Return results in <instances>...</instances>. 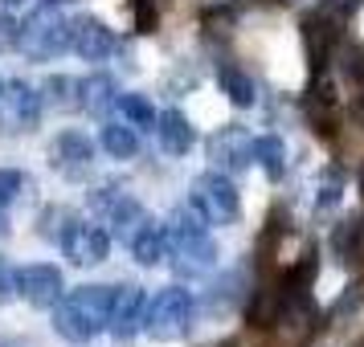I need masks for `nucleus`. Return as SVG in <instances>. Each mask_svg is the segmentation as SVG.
<instances>
[{
    "label": "nucleus",
    "mask_w": 364,
    "mask_h": 347,
    "mask_svg": "<svg viewBox=\"0 0 364 347\" xmlns=\"http://www.w3.org/2000/svg\"><path fill=\"white\" fill-rule=\"evenodd\" d=\"M111 294H115V286H78V290H70V298H58V307H53V331L66 343L95 339L111 319Z\"/></svg>",
    "instance_id": "1"
},
{
    "label": "nucleus",
    "mask_w": 364,
    "mask_h": 347,
    "mask_svg": "<svg viewBox=\"0 0 364 347\" xmlns=\"http://www.w3.org/2000/svg\"><path fill=\"white\" fill-rule=\"evenodd\" d=\"M164 237H168V253H172V262H176L181 274H205V270L217 265V246H213V237H209V229L200 225L197 213L176 209V213L168 216Z\"/></svg>",
    "instance_id": "2"
},
{
    "label": "nucleus",
    "mask_w": 364,
    "mask_h": 347,
    "mask_svg": "<svg viewBox=\"0 0 364 347\" xmlns=\"http://www.w3.org/2000/svg\"><path fill=\"white\" fill-rule=\"evenodd\" d=\"M270 327V343L274 347H307L311 335L319 331V311L307 290H282L274 314L266 319Z\"/></svg>",
    "instance_id": "3"
},
{
    "label": "nucleus",
    "mask_w": 364,
    "mask_h": 347,
    "mask_svg": "<svg viewBox=\"0 0 364 347\" xmlns=\"http://www.w3.org/2000/svg\"><path fill=\"white\" fill-rule=\"evenodd\" d=\"M193 311L197 302L184 286H164L160 294L148 302V319H144V331L160 343H172V339H184L193 331Z\"/></svg>",
    "instance_id": "4"
},
{
    "label": "nucleus",
    "mask_w": 364,
    "mask_h": 347,
    "mask_svg": "<svg viewBox=\"0 0 364 347\" xmlns=\"http://www.w3.org/2000/svg\"><path fill=\"white\" fill-rule=\"evenodd\" d=\"M193 213L205 225H233L242 216V197H237L230 176H221V172L197 176L193 180Z\"/></svg>",
    "instance_id": "5"
},
{
    "label": "nucleus",
    "mask_w": 364,
    "mask_h": 347,
    "mask_svg": "<svg viewBox=\"0 0 364 347\" xmlns=\"http://www.w3.org/2000/svg\"><path fill=\"white\" fill-rule=\"evenodd\" d=\"M17 45L25 50V57H33V62L58 57V53L70 50V21H62L53 9H37L33 17L17 29Z\"/></svg>",
    "instance_id": "6"
},
{
    "label": "nucleus",
    "mask_w": 364,
    "mask_h": 347,
    "mask_svg": "<svg viewBox=\"0 0 364 347\" xmlns=\"http://www.w3.org/2000/svg\"><path fill=\"white\" fill-rule=\"evenodd\" d=\"M62 253L70 258V265L90 270V265L107 262L111 233L102 229V225H95V221H66V229H62Z\"/></svg>",
    "instance_id": "7"
},
{
    "label": "nucleus",
    "mask_w": 364,
    "mask_h": 347,
    "mask_svg": "<svg viewBox=\"0 0 364 347\" xmlns=\"http://www.w3.org/2000/svg\"><path fill=\"white\" fill-rule=\"evenodd\" d=\"M66 294V282L62 270L46 262H33L17 270V298H25L29 307H58V298Z\"/></svg>",
    "instance_id": "8"
},
{
    "label": "nucleus",
    "mask_w": 364,
    "mask_h": 347,
    "mask_svg": "<svg viewBox=\"0 0 364 347\" xmlns=\"http://www.w3.org/2000/svg\"><path fill=\"white\" fill-rule=\"evenodd\" d=\"M148 319V290L144 286H115L111 294V319L107 327L115 339H135V331Z\"/></svg>",
    "instance_id": "9"
},
{
    "label": "nucleus",
    "mask_w": 364,
    "mask_h": 347,
    "mask_svg": "<svg viewBox=\"0 0 364 347\" xmlns=\"http://www.w3.org/2000/svg\"><path fill=\"white\" fill-rule=\"evenodd\" d=\"M41 115V94L29 82H9L0 90V127L9 131H33Z\"/></svg>",
    "instance_id": "10"
},
{
    "label": "nucleus",
    "mask_w": 364,
    "mask_h": 347,
    "mask_svg": "<svg viewBox=\"0 0 364 347\" xmlns=\"http://www.w3.org/2000/svg\"><path fill=\"white\" fill-rule=\"evenodd\" d=\"M70 50L82 62H107L115 53V33L99 17H74L70 21Z\"/></svg>",
    "instance_id": "11"
},
{
    "label": "nucleus",
    "mask_w": 364,
    "mask_h": 347,
    "mask_svg": "<svg viewBox=\"0 0 364 347\" xmlns=\"http://www.w3.org/2000/svg\"><path fill=\"white\" fill-rule=\"evenodd\" d=\"M50 160H53V167H58L62 176L78 180V176H86V172L95 167V148H90V139H86V135L62 131L50 143Z\"/></svg>",
    "instance_id": "12"
},
{
    "label": "nucleus",
    "mask_w": 364,
    "mask_h": 347,
    "mask_svg": "<svg viewBox=\"0 0 364 347\" xmlns=\"http://www.w3.org/2000/svg\"><path fill=\"white\" fill-rule=\"evenodd\" d=\"M209 160H217L221 167L242 172V167L254 160V139H250L242 127H221V131L209 139Z\"/></svg>",
    "instance_id": "13"
},
{
    "label": "nucleus",
    "mask_w": 364,
    "mask_h": 347,
    "mask_svg": "<svg viewBox=\"0 0 364 347\" xmlns=\"http://www.w3.org/2000/svg\"><path fill=\"white\" fill-rule=\"evenodd\" d=\"M331 41H336V17H331L328 9L323 13H311V17L303 21V45H307V62H311L315 74L328 62Z\"/></svg>",
    "instance_id": "14"
},
{
    "label": "nucleus",
    "mask_w": 364,
    "mask_h": 347,
    "mask_svg": "<svg viewBox=\"0 0 364 347\" xmlns=\"http://www.w3.org/2000/svg\"><path fill=\"white\" fill-rule=\"evenodd\" d=\"M156 131H160V148H164L168 155H184V151H193V143H197L193 123H188L176 106H168L164 115H156Z\"/></svg>",
    "instance_id": "15"
},
{
    "label": "nucleus",
    "mask_w": 364,
    "mask_h": 347,
    "mask_svg": "<svg viewBox=\"0 0 364 347\" xmlns=\"http://www.w3.org/2000/svg\"><path fill=\"white\" fill-rule=\"evenodd\" d=\"M127 249H132V258L139 265H156V262H164V253H168V237H164V225L156 221V216H148L139 229L132 233V241H127Z\"/></svg>",
    "instance_id": "16"
},
{
    "label": "nucleus",
    "mask_w": 364,
    "mask_h": 347,
    "mask_svg": "<svg viewBox=\"0 0 364 347\" xmlns=\"http://www.w3.org/2000/svg\"><path fill=\"white\" fill-rule=\"evenodd\" d=\"M303 115H307V123H311L315 131L323 135V139H331V135H336V115H331V86L315 82L311 90H307V99H303Z\"/></svg>",
    "instance_id": "17"
},
{
    "label": "nucleus",
    "mask_w": 364,
    "mask_h": 347,
    "mask_svg": "<svg viewBox=\"0 0 364 347\" xmlns=\"http://www.w3.org/2000/svg\"><path fill=\"white\" fill-rule=\"evenodd\" d=\"M111 102H119V99H115V82H111L107 74H90L86 82H78V106H82V111L102 119V111H107Z\"/></svg>",
    "instance_id": "18"
},
{
    "label": "nucleus",
    "mask_w": 364,
    "mask_h": 347,
    "mask_svg": "<svg viewBox=\"0 0 364 347\" xmlns=\"http://www.w3.org/2000/svg\"><path fill=\"white\" fill-rule=\"evenodd\" d=\"M102 151L111 160H132L139 151V131L132 123H102Z\"/></svg>",
    "instance_id": "19"
},
{
    "label": "nucleus",
    "mask_w": 364,
    "mask_h": 347,
    "mask_svg": "<svg viewBox=\"0 0 364 347\" xmlns=\"http://www.w3.org/2000/svg\"><path fill=\"white\" fill-rule=\"evenodd\" d=\"M254 160H258V167L266 172V180H282V176H287V143H282L279 135L254 139Z\"/></svg>",
    "instance_id": "20"
},
{
    "label": "nucleus",
    "mask_w": 364,
    "mask_h": 347,
    "mask_svg": "<svg viewBox=\"0 0 364 347\" xmlns=\"http://www.w3.org/2000/svg\"><path fill=\"white\" fill-rule=\"evenodd\" d=\"M217 82H221V94H225L233 106H242V111L254 106V94H258V90H254V82H250L237 66H221L217 70Z\"/></svg>",
    "instance_id": "21"
},
{
    "label": "nucleus",
    "mask_w": 364,
    "mask_h": 347,
    "mask_svg": "<svg viewBox=\"0 0 364 347\" xmlns=\"http://www.w3.org/2000/svg\"><path fill=\"white\" fill-rule=\"evenodd\" d=\"M78 106V82H70V78H62V74H53V78H46V86H41V106Z\"/></svg>",
    "instance_id": "22"
},
{
    "label": "nucleus",
    "mask_w": 364,
    "mask_h": 347,
    "mask_svg": "<svg viewBox=\"0 0 364 347\" xmlns=\"http://www.w3.org/2000/svg\"><path fill=\"white\" fill-rule=\"evenodd\" d=\"M115 106L123 111V119L132 123L135 131H144V127H151V123H156V111H151V102L144 99V94H119Z\"/></svg>",
    "instance_id": "23"
},
{
    "label": "nucleus",
    "mask_w": 364,
    "mask_h": 347,
    "mask_svg": "<svg viewBox=\"0 0 364 347\" xmlns=\"http://www.w3.org/2000/svg\"><path fill=\"white\" fill-rule=\"evenodd\" d=\"M160 9H164V0H132L135 29H139V33H151V29L160 25Z\"/></svg>",
    "instance_id": "24"
},
{
    "label": "nucleus",
    "mask_w": 364,
    "mask_h": 347,
    "mask_svg": "<svg viewBox=\"0 0 364 347\" xmlns=\"http://www.w3.org/2000/svg\"><path fill=\"white\" fill-rule=\"evenodd\" d=\"M340 188H344V176H340V167H328L323 172V184H319V209H328L340 200Z\"/></svg>",
    "instance_id": "25"
},
{
    "label": "nucleus",
    "mask_w": 364,
    "mask_h": 347,
    "mask_svg": "<svg viewBox=\"0 0 364 347\" xmlns=\"http://www.w3.org/2000/svg\"><path fill=\"white\" fill-rule=\"evenodd\" d=\"M9 298H17V270L9 265V258H0V307Z\"/></svg>",
    "instance_id": "26"
},
{
    "label": "nucleus",
    "mask_w": 364,
    "mask_h": 347,
    "mask_svg": "<svg viewBox=\"0 0 364 347\" xmlns=\"http://www.w3.org/2000/svg\"><path fill=\"white\" fill-rule=\"evenodd\" d=\"M21 184H25V176H21V172H13V167H4V172H0V204H9V200L17 197Z\"/></svg>",
    "instance_id": "27"
},
{
    "label": "nucleus",
    "mask_w": 364,
    "mask_h": 347,
    "mask_svg": "<svg viewBox=\"0 0 364 347\" xmlns=\"http://www.w3.org/2000/svg\"><path fill=\"white\" fill-rule=\"evenodd\" d=\"M0 347H29V343H25V339H4Z\"/></svg>",
    "instance_id": "28"
},
{
    "label": "nucleus",
    "mask_w": 364,
    "mask_h": 347,
    "mask_svg": "<svg viewBox=\"0 0 364 347\" xmlns=\"http://www.w3.org/2000/svg\"><path fill=\"white\" fill-rule=\"evenodd\" d=\"M9 229V225H4V204H0V233Z\"/></svg>",
    "instance_id": "29"
},
{
    "label": "nucleus",
    "mask_w": 364,
    "mask_h": 347,
    "mask_svg": "<svg viewBox=\"0 0 364 347\" xmlns=\"http://www.w3.org/2000/svg\"><path fill=\"white\" fill-rule=\"evenodd\" d=\"M0 4H9V9H13V4H25V0H0Z\"/></svg>",
    "instance_id": "30"
},
{
    "label": "nucleus",
    "mask_w": 364,
    "mask_h": 347,
    "mask_svg": "<svg viewBox=\"0 0 364 347\" xmlns=\"http://www.w3.org/2000/svg\"><path fill=\"white\" fill-rule=\"evenodd\" d=\"M360 197H364V167H360Z\"/></svg>",
    "instance_id": "31"
},
{
    "label": "nucleus",
    "mask_w": 364,
    "mask_h": 347,
    "mask_svg": "<svg viewBox=\"0 0 364 347\" xmlns=\"http://www.w3.org/2000/svg\"><path fill=\"white\" fill-rule=\"evenodd\" d=\"M217 347H237V343H217Z\"/></svg>",
    "instance_id": "32"
},
{
    "label": "nucleus",
    "mask_w": 364,
    "mask_h": 347,
    "mask_svg": "<svg viewBox=\"0 0 364 347\" xmlns=\"http://www.w3.org/2000/svg\"><path fill=\"white\" fill-rule=\"evenodd\" d=\"M0 90H4V82H0Z\"/></svg>",
    "instance_id": "33"
}]
</instances>
